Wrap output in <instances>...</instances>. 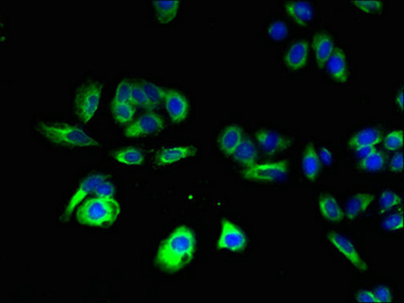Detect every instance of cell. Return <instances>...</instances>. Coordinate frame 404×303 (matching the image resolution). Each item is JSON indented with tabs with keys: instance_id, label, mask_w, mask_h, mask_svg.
<instances>
[{
	"instance_id": "5bb4252c",
	"label": "cell",
	"mask_w": 404,
	"mask_h": 303,
	"mask_svg": "<svg viewBox=\"0 0 404 303\" xmlns=\"http://www.w3.org/2000/svg\"><path fill=\"white\" fill-rule=\"evenodd\" d=\"M300 170L306 181L309 183H315L321 177L323 167L319 161L317 147L312 141H308L303 148L300 157Z\"/></svg>"
},
{
	"instance_id": "ba28073f",
	"label": "cell",
	"mask_w": 404,
	"mask_h": 303,
	"mask_svg": "<svg viewBox=\"0 0 404 303\" xmlns=\"http://www.w3.org/2000/svg\"><path fill=\"white\" fill-rule=\"evenodd\" d=\"M102 94V85L97 82L83 84L75 93L74 113L84 124L90 122L97 115Z\"/></svg>"
},
{
	"instance_id": "ffe728a7",
	"label": "cell",
	"mask_w": 404,
	"mask_h": 303,
	"mask_svg": "<svg viewBox=\"0 0 404 303\" xmlns=\"http://www.w3.org/2000/svg\"><path fill=\"white\" fill-rule=\"evenodd\" d=\"M244 136H245V133L241 125L234 124L227 125L221 132L218 138L219 151L227 158H230L237 147L243 142Z\"/></svg>"
},
{
	"instance_id": "9a60e30c",
	"label": "cell",
	"mask_w": 404,
	"mask_h": 303,
	"mask_svg": "<svg viewBox=\"0 0 404 303\" xmlns=\"http://www.w3.org/2000/svg\"><path fill=\"white\" fill-rule=\"evenodd\" d=\"M371 286L377 303H397L400 302L398 286H397L396 281L391 275L374 276L371 280Z\"/></svg>"
},
{
	"instance_id": "8992f818",
	"label": "cell",
	"mask_w": 404,
	"mask_h": 303,
	"mask_svg": "<svg viewBox=\"0 0 404 303\" xmlns=\"http://www.w3.org/2000/svg\"><path fill=\"white\" fill-rule=\"evenodd\" d=\"M291 175V165L287 160L257 163L241 171V178L252 184L278 185L287 183Z\"/></svg>"
},
{
	"instance_id": "44dd1931",
	"label": "cell",
	"mask_w": 404,
	"mask_h": 303,
	"mask_svg": "<svg viewBox=\"0 0 404 303\" xmlns=\"http://www.w3.org/2000/svg\"><path fill=\"white\" fill-rule=\"evenodd\" d=\"M326 71L333 80L337 83L344 84L350 78L346 55L341 48H335L332 56L325 64Z\"/></svg>"
},
{
	"instance_id": "1f68e13d",
	"label": "cell",
	"mask_w": 404,
	"mask_h": 303,
	"mask_svg": "<svg viewBox=\"0 0 404 303\" xmlns=\"http://www.w3.org/2000/svg\"><path fill=\"white\" fill-rule=\"evenodd\" d=\"M112 113L114 118L120 124H128L132 122L135 115L134 106L132 104H120L113 102L112 104Z\"/></svg>"
},
{
	"instance_id": "d6a6232c",
	"label": "cell",
	"mask_w": 404,
	"mask_h": 303,
	"mask_svg": "<svg viewBox=\"0 0 404 303\" xmlns=\"http://www.w3.org/2000/svg\"><path fill=\"white\" fill-rule=\"evenodd\" d=\"M267 35L274 42H282L289 35V27L281 20H274L267 27Z\"/></svg>"
},
{
	"instance_id": "603a6c76",
	"label": "cell",
	"mask_w": 404,
	"mask_h": 303,
	"mask_svg": "<svg viewBox=\"0 0 404 303\" xmlns=\"http://www.w3.org/2000/svg\"><path fill=\"white\" fill-rule=\"evenodd\" d=\"M380 216H382L380 223V231L387 238L398 241L399 238H401L403 234V209H398Z\"/></svg>"
},
{
	"instance_id": "f1b7e54d",
	"label": "cell",
	"mask_w": 404,
	"mask_h": 303,
	"mask_svg": "<svg viewBox=\"0 0 404 303\" xmlns=\"http://www.w3.org/2000/svg\"><path fill=\"white\" fill-rule=\"evenodd\" d=\"M114 159L122 165L138 166L144 161L143 153L137 148H125L113 154Z\"/></svg>"
},
{
	"instance_id": "d6986e66",
	"label": "cell",
	"mask_w": 404,
	"mask_h": 303,
	"mask_svg": "<svg viewBox=\"0 0 404 303\" xmlns=\"http://www.w3.org/2000/svg\"><path fill=\"white\" fill-rule=\"evenodd\" d=\"M164 102L168 115L175 122H182L189 116V106L188 100L184 95L175 90H166Z\"/></svg>"
},
{
	"instance_id": "5b68a950",
	"label": "cell",
	"mask_w": 404,
	"mask_h": 303,
	"mask_svg": "<svg viewBox=\"0 0 404 303\" xmlns=\"http://www.w3.org/2000/svg\"><path fill=\"white\" fill-rule=\"evenodd\" d=\"M120 204L114 198H90L79 209L77 220L88 227H105L117 220Z\"/></svg>"
},
{
	"instance_id": "e0dca14e",
	"label": "cell",
	"mask_w": 404,
	"mask_h": 303,
	"mask_svg": "<svg viewBox=\"0 0 404 303\" xmlns=\"http://www.w3.org/2000/svg\"><path fill=\"white\" fill-rule=\"evenodd\" d=\"M308 60H309V43L305 40L292 43L284 56L285 65L292 72L304 69Z\"/></svg>"
},
{
	"instance_id": "2e32d148",
	"label": "cell",
	"mask_w": 404,
	"mask_h": 303,
	"mask_svg": "<svg viewBox=\"0 0 404 303\" xmlns=\"http://www.w3.org/2000/svg\"><path fill=\"white\" fill-rule=\"evenodd\" d=\"M104 180H106V176H105L104 174H100V173L91 174L90 176H86V178L82 180L81 183H79V188L75 189L74 193H73L69 202H68L67 205H66L65 211H64L63 214L64 220H66L67 218H69L75 207L81 204L84 198L88 197L91 192H93L95 188H97V186L99 185L100 182L104 181Z\"/></svg>"
},
{
	"instance_id": "7c38bea8",
	"label": "cell",
	"mask_w": 404,
	"mask_h": 303,
	"mask_svg": "<svg viewBox=\"0 0 404 303\" xmlns=\"http://www.w3.org/2000/svg\"><path fill=\"white\" fill-rule=\"evenodd\" d=\"M317 211L324 222L339 225L344 222V209L339 198L332 192L321 193L316 200Z\"/></svg>"
},
{
	"instance_id": "484cf974",
	"label": "cell",
	"mask_w": 404,
	"mask_h": 303,
	"mask_svg": "<svg viewBox=\"0 0 404 303\" xmlns=\"http://www.w3.org/2000/svg\"><path fill=\"white\" fill-rule=\"evenodd\" d=\"M376 202L378 204L379 216H383L390 211L403 209V198L396 189L385 188L381 190L379 197H376Z\"/></svg>"
},
{
	"instance_id": "f546056e",
	"label": "cell",
	"mask_w": 404,
	"mask_h": 303,
	"mask_svg": "<svg viewBox=\"0 0 404 303\" xmlns=\"http://www.w3.org/2000/svg\"><path fill=\"white\" fill-rule=\"evenodd\" d=\"M403 129H391L383 136L382 142H381L383 150L386 153L401 151L403 148Z\"/></svg>"
},
{
	"instance_id": "74e56055",
	"label": "cell",
	"mask_w": 404,
	"mask_h": 303,
	"mask_svg": "<svg viewBox=\"0 0 404 303\" xmlns=\"http://www.w3.org/2000/svg\"><path fill=\"white\" fill-rule=\"evenodd\" d=\"M131 104L135 106L142 107V108L150 111L149 101L144 92L142 86L135 84L133 86V94H132Z\"/></svg>"
},
{
	"instance_id": "f35d334b",
	"label": "cell",
	"mask_w": 404,
	"mask_h": 303,
	"mask_svg": "<svg viewBox=\"0 0 404 303\" xmlns=\"http://www.w3.org/2000/svg\"><path fill=\"white\" fill-rule=\"evenodd\" d=\"M97 197L102 198H114L115 197L116 188L113 184L109 181L104 180V181L100 182L99 185L97 186L95 190Z\"/></svg>"
},
{
	"instance_id": "ab89813d",
	"label": "cell",
	"mask_w": 404,
	"mask_h": 303,
	"mask_svg": "<svg viewBox=\"0 0 404 303\" xmlns=\"http://www.w3.org/2000/svg\"><path fill=\"white\" fill-rule=\"evenodd\" d=\"M403 95V86H400L399 90L396 91V94H394L393 102L394 104H396L397 109H398L401 113H403L404 111Z\"/></svg>"
},
{
	"instance_id": "8fae6325",
	"label": "cell",
	"mask_w": 404,
	"mask_h": 303,
	"mask_svg": "<svg viewBox=\"0 0 404 303\" xmlns=\"http://www.w3.org/2000/svg\"><path fill=\"white\" fill-rule=\"evenodd\" d=\"M166 127L163 120L154 113H147L125 129L128 138H144L161 133Z\"/></svg>"
},
{
	"instance_id": "83f0119b",
	"label": "cell",
	"mask_w": 404,
	"mask_h": 303,
	"mask_svg": "<svg viewBox=\"0 0 404 303\" xmlns=\"http://www.w3.org/2000/svg\"><path fill=\"white\" fill-rule=\"evenodd\" d=\"M156 17L161 24H170L177 17L180 8V1H153Z\"/></svg>"
},
{
	"instance_id": "3957f363",
	"label": "cell",
	"mask_w": 404,
	"mask_h": 303,
	"mask_svg": "<svg viewBox=\"0 0 404 303\" xmlns=\"http://www.w3.org/2000/svg\"><path fill=\"white\" fill-rule=\"evenodd\" d=\"M35 129L46 142L58 147L88 150L99 147L100 145L88 132L68 122L42 120L36 122Z\"/></svg>"
},
{
	"instance_id": "cb8c5ba5",
	"label": "cell",
	"mask_w": 404,
	"mask_h": 303,
	"mask_svg": "<svg viewBox=\"0 0 404 303\" xmlns=\"http://www.w3.org/2000/svg\"><path fill=\"white\" fill-rule=\"evenodd\" d=\"M335 45L332 36L326 33H318L314 36L312 40V50L317 64L321 67H324L330 57L335 51Z\"/></svg>"
},
{
	"instance_id": "4316f807",
	"label": "cell",
	"mask_w": 404,
	"mask_h": 303,
	"mask_svg": "<svg viewBox=\"0 0 404 303\" xmlns=\"http://www.w3.org/2000/svg\"><path fill=\"white\" fill-rule=\"evenodd\" d=\"M387 159L386 152L377 148L368 157L358 162V168L362 172L378 174L386 169Z\"/></svg>"
},
{
	"instance_id": "277c9868",
	"label": "cell",
	"mask_w": 404,
	"mask_h": 303,
	"mask_svg": "<svg viewBox=\"0 0 404 303\" xmlns=\"http://www.w3.org/2000/svg\"><path fill=\"white\" fill-rule=\"evenodd\" d=\"M216 249L234 255L238 259H248L255 251V241L243 227L231 220H223L216 241Z\"/></svg>"
},
{
	"instance_id": "4dcf8cb0",
	"label": "cell",
	"mask_w": 404,
	"mask_h": 303,
	"mask_svg": "<svg viewBox=\"0 0 404 303\" xmlns=\"http://www.w3.org/2000/svg\"><path fill=\"white\" fill-rule=\"evenodd\" d=\"M146 97H147L148 101H149L150 111L156 108L161 104L162 100H164V95H166V90H162L161 86L153 84L152 82H142L141 84Z\"/></svg>"
},
{
	"instance_id": "836d02e7",
	"label": "cell",
	"mask_w": 404,
	"mask_h": 303,
	"mask_svg": "<svg viewBox=\"0 0 404 303\" xmlns=\"http://www.w3.org/2000/svg\"><path fill=\"white\" fill-rule=\"evenodd\" d=\"M351 3L354 8L367 15H377L383 9V2L379 0H357Z\"/></svg>"
},
{
	"instance_id": "9c48e42d",
	"label": "cell",
	"mask_w": 404,
	"mask_h": 303,
	"mask_svg": "<svg viewBox=\"0 0 404 303\" xmlns=\"http://www.w3.org/2000/svg\"><path fill=\"white\" fill-rule=\"evenodd\" d=\"M198 154V148L191 143L166 146L155 153L152 165L155 168H168L191 160Z\"/></svg>"
},
{
	"instance_id": "e575fe53",
	"label": "cell",
	"mask_w": 404,
	"mask_h": 303,
	"mask_svg": "<svg viewBox=\"0 0 404 303\" xmlns=\"http://www.w3.org/2000/svg\"><path fill=\"white\" fill-rule=\"evenodd\" d=\"M319 161H321L323 169H332L335 166V154L330 146L323 143L317 148Z\"/></svg>"
},
{
	"instance_id": "ac0fdd59",
	"label": "cell",
	"mask_w": 404,
	"mask_h": 303,
	"mask_svg": "<svg viewBox=\"0 0 404 303\" xmlns=\"http://www.w3.org/2000/svg\"><path fill=\"white\" fill-rule=\"evenodd\" d=\"M230 159L241 166L243 169L259 163L260 149L257 143L252 138L245 134L243 142L237 147Z\"/></svg>"
},
{
	"instance_id": "52a82bcc",
	"label": "cell",
	"mask_w": 404,
	"mask_h": 303,
	"mask_svg": "<svg viewBox=\"0 0 404 303\" xmlns=\"http://www.w3.org/2000/svg\"><path fill=\"white\" fill-rule=\"evenodd\" d=\"M257 147L269 158H275L289 151L296 143L295 136L273 127H262L255 133Z\"/></svg>"
},
{
	"instance_id": "7a4b0ae2",
	"label": "cell",
	"mask_w": 404,
	"mask_h": 303,
	"mask_svg": "<svg viewBox=\"0 0 404 303\" xmlns=\"http://www.w3.org/2000/svg\"><path fill=\"white\" fill-rule=\"evenodd\" d=\"M198 253V238L187 225H180L166 239L157 250L155 262L161 270L177 274L195 260Z\"/></svg>"
},
{
	"instance_id": "d590c367",
	"label": "cell",
	"mask_w": 404,
	"mask_h": 303,
	"mask_svg": "<svg viewBox=\"0 0 404 303\" xmlns=\"http://www.w3.org/2000/svg\"><path fill=\"white\" fill-rule=\"evenodd\" d=\"M133 84L129 81L124 80L119 83L116 90L115 97L113 102H120V104H131L132 94H133Z\"/></svg>"
},
{
	"instance_id": "8d00e7d4",
	"label": "cell",
	"mask_w": 404,
	"mask_h": 303,
	"mask_svg": "<svg viewBox=\"0 0 404 303\" xmlns=\"http://www.w3.org/2000/svg\"><path fill=\"white\" fill-rule=\"evenodd\" d=\"M403 153L398 151L393 153V155L387 159L386 169L391 174L398 175L403 172Z\"/></svg>"
},
{
	"instance_id": "d4e9b609",
	"label": "cell",
	"mask_w": 404,
	"mask_h": 303,
	"mask_svg": "<svg viewBox=\"0 0 404 303\" xmlns=\"http://www.w3.org/2000/svg\"><path fill=\"white\" fill-rule=\"evenodd\" d=\"M346 300L351 303H377L372 289L371 281L358 279L349 288Z\"/></svg>"
},
{
	"instance_id": "6da1fadb",
	"label": "cell",
	"mask_w": 404,
	"mask_h": 303,
	"mask_svg": "<svg viewBox=\"0 0 404 303\" xmlns=\"http://www.w3.org/2000/svg\"><path fill=\"white\" fill-rule=\"evenodd\" d=\"M323 246L328 256L357 279L376 276L373 263L367 256L364 244L353 234L337 229L323 232Z\"/></svg>"
},
{
	"instance_id": "30bf717a",
	"label": "cell",
	"mask_w": 404,
	"mask_h": 303,
	"mask_svg": "<svg viewBox=\"0 0 404 303\" xmlns=\"http://www.w3.org/2000/svg\"><path fill=\"white\" fill-rule=\"evenodd\" d=\"M376 197L368 190H357L349 195L342 205L344 222L355 223L365 218L376 204Z\"/></svg>"
},
{
	"instance_id": "4fadbf2b",
	"label": "cell",
	"mask_w": 404,
	"mask_h": 303,
	"mask_svg": "<svg viewBox=\"0 0 404 303\" xmlns=\"http://www.w3.org/2000/svg\"><path fill=\"white\" fill-rule=\"evenodd\" d=\"M383 136L384 132L379 125H367L351 134L346 145L350 151L359 148H377L382 142Z\"/></svg>"
},
{
	"instance_id": "7402d4cb",
	"label": "cell",
	"mask_w": 404,
	"mask_h": 303,
	"mask_svg": "<svg viewBox=\"0 0 404 303\" xmlns=\"http://www.w3.org/2000/svg\"><path fill=\"white\" fill-rule=\"evenodd\" d=\"M284 10L298 26L306 27L311 24L314 18V8L310 2L288 1L285 2Z\"/></svg>"
}]
</instances>
